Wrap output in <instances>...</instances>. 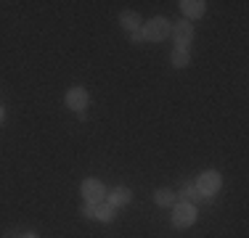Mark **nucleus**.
<instances>
[{"instance_id": "17", "label": "nucleus", "mask_w": 249, "mask_h": 238, "mask_svg": "<svg viewBox=\"0 0 249 238\" xmlns=\"http://www.w3.org/2000/svg\"><path fill=\"white\" fill-rule=\"evenodd\" d=\"M3 122H5V109L0 106V124H3Z\"/></svg>"}, {"instance_id": "4", "label": "nucleus", "mask_w": 249, "mask_h": 238, "mask_svg": "<svg viewBox=\"0 0 249 238\" xmlns=\"http://www.w3.org/2000/svg\"><path fill=\"white\" fill-rule=\"evenodd\" d=\"M80 193H82V201H90V204H101V201H106V186L101 180H96V177L82 180Z\"/></svg>"}, {"instance_id": "5", "label": "nucleus", "mask_w": 249, "mask_h": 238, "mask_svg": "<svg viewBox=\"0 0 249 238\" xmlns=\"http://www.w3.org/2000/svg\"><path fill=\"white\" fill-rule=\"evenodd\" d=\"M173 40H175V48H183V51H188V45L194 43V27H191V21H178L173 24Z\"/></svg>"}, {"instance_id": "15", "label": "nucleus", "mask_w": 249, "mask_h": 238, "mask_svg": "<svg viewBox=\"0 0 249 238\" xmlns=\"http://www.w3.org/2000/svg\"><path fill=\"white\" fill-rule=\"evenodd\" d=\"M130 40H133L135 45H141V43H146L143 40V32H141V29H135V32H130Z\"/></svg>"}, {"instance_id": "12", "label": "nucleus", "mask_w": 249, "mask_h": 238, "mask_svg": "<svg viewBox=\"0 0 249 238\" xmlns=\"http://www.w3.org/2000/svg\"><path fill=\"white\" fill-rule=\"evenodd\" d=\"M170 64H173L175 69H186L188 64H191V53L183 51V48H175V51L170 53Z\"/></svg>"}, {"instance_id": "7", "label": "nucleus", "mask_w": 249, "mask_h": 238, "mask_svg": "<svg viewBox=\"0 0 249 238\" xmlns=\"http://www.w3.org/2000/svg\"><path fill=\"white\" fill-rule=\"evenodd\" d=\"M180 11L186 16V21H194V19H201L207 14V3L204 0H180Z\"/></svg>"}, {"instance_id": "9", "label": "nucleus", "mask_w": 249, "mask_h": 238, "mask_svg": "<svg viewBox=\"0 0 249 238\" xmlns=\"http://www.w3.org/2000/svg\"><path fill=\"white\" fill-rule=\"evenodd\" d=\"M120 24H122L124 32H135V29L143 27V21H141V16L135 14V11H122V14H120Z\"/></svg>"}, {"instance_id": "10", "label": "nucleus", "mask_w": 249, "mask_h": 238, "mask_svg": "<svg viewBox=\"0 0 249 238\" xmlns=\"http://www.w3.org/2000/svg\"><path fill=\"white\" fill-rule=\"evenodd\" d=\"M175 201H178L175 190H170V188H157L154 190V204L157 206H175Z\"/></svg>"}, {"instance_id": "13", "label": "nucleus", "mask_w": 249, "mask_h": 238, "mask_svg": "<svg viewBox=\"0 0 249 238\" xmlns=\"http://www.w3.org/2000/svg\"><path fill=\"white\" fill-rule=\"evenodd\" d=\"M180 201H188V204H194V201H199L201 199V193L196 190V186H191V183H186V186L180 188Z\"/></svg>"}, {"instance_id": "16", "label": "nucleus", "mask_w": 249, "mask_h": 238, "mask_svg": "<svg viewBox=\"0 0 249 238\" xmlns=\"http://www.w3.org/2000/svg\"><path fill=\"white\" fill-rule=\"evenodd\" d=\"M21 238H37V233H35V230H29V233H24Z\"/></svg>"}, {"instance_id": "1", "label": "nucleus", "mask_w": 249, "mask_h": 238, "mask_svg": "<svg viewBox=\"0 0 249 238\" xmlns=\"http://www.w3.org/2000/svg\"><path fill=\"white\" fill-rule=\"evenodd\" d=\"M196 220H199L196 204H188V201H175V206H173V217H170L173 228H178V230L194 228V225H196Z\"/></svg>"}, {"instance_id": "14", "label": "nucleus", "mask_w": 249, "mask_h": 238, "mask_svg": "<svg viewBox=\"0 0 249 238\" xmlns=\"http://www.w3.org/2000/svg\"><path fill=\"white\" fill-rule=\"evenodd\" d=\"M80 214H82L85 220H93V214H96V204H90V201H82Z\"/></svg>"}, {"instance_id": "8", "label": "nucleus", "mask_w": 249, "mask_h": 238, "mask_svg": "<svg viewBox=\"0 0 249 238\" xmlns=\"http://www.w3.org/2000/svg\"><path fill=\"white\" fill-rule=\"evenodd\" d=\"M130 201H133V190L124 188V186H117V188H111L109 193H106V204H111L114 209H120V206H127Z\"/></svg>"}, {"instance_id": "2", "label": "nucleus", "mask_w": 249, "mask_h": 238, "mask_svg": "<svg viewBox=\"0 0 249 238\" xmlns=\"http://www.w3.org/2000/svg\"><path fill=\"white\" fill-rule=\"evenodd\" d=\"M141 32H143L146 43H162V40L170 37L173 24L164 19V16H154V19H149V24H143V27H141Z\"/></svg>"}, {"instance_id": "6", "label": "nucleus", "mask_w": 249, "mask_h": 238, "mask_svg": "<svg viewBox=\"0 0 249 238\" xmlns=\"http://www.w3.org/2000/svg\"><path fill=\"white\" fill-rule=\"evenodd\" d=\"M67 106L72 111H85L88 109V103H90V95H88V90L82 85H74V87H69L67 90Z\"/></svg>"}, {"instance_id": "11", "label": "nucleus", "mask_w": 249, "mask_h": 238, "mask_svg": "<svg viewBox=\"0 0 249 238\" xmlns=\"http://www.w3.org/2000/svg\"><path fill=\"white\" fill-rule=\"evenodd\" d=\"M117 217V209L111 204H106V201H101V204H96V214H93V220H98V222H114Z\"/></svg>"}, {"instance_id": "3", "label": "nucleus", "mask_w": 249, "mask_h": 238, "mask_svg": "<svg viewBox=\"0 0 249 238\" xmlns=\"http://www.w3.org/2000/svg\"><path fill=\"white\" fill-rule=\"evenodd\" d=\"M194 186H196V190L201 193V199H212V196H217V190L223 188V175L217 170H204Z\"/></svg>"}]
</instances>
